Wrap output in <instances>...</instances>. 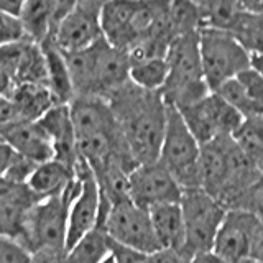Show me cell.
<instances>
[{
	"label": "cell",
	"mask_w": 263,
	"mask_h": 263,
	"mask_svg": "<svg viewBox=\"0 0 263 263\" xmlns=\"http://www.w3.org/2000/svg\"><path fill=\"white\" fill-rule=\"evenodd\" d=\"M40 201L27 183L0 178V237L18 242L25 220Z\"/></svg>",
	"instance_id": "17"
},
{
	"label": "cell",
	"mask_w": 263,
	"mask_h": 263,
	"mask_svg": "<svg viewBox=\"0 0 263 263\" xmlns=\"http://www.w3.org/2000/svg\"><path fill=\"white\" fill-rule=\"evenodd\" d=\"M201 30L212 28L229 31L237 15L242 12V2H199Z\"/></svg>",
	"instance_id": "29"
},
{
	"label": "cell",
	"mask_w": 263,
	"mask_h": 263,
	"mask_svg": "<svg viewBox=\"0 0 263 263\" xmlns=\"http://www.w3.org/2000/svg\"><path fill=\"white\" fill-rule=\"evenodd\" d=\"M178 112L199 145L209 143L216 138L232 137L243 120L240 114L216 92L208 94L202 101Z\"/></svg>",
	"instance_id": "10"
},
{
	"label": "cell",
	"mask_w": 263,
	"mask_h": 263,
	"mask_svg": "<svg viewBox=\"0 0 263 263\" xmlns=\"http://www.w3.org/2000/svg\"><path fill=\"white\" fill-rule=\"evenodd\" d=\"M23 38L27 36H25L20 18H15V16L0 12V48L15 43V41H20Z\"/></svg>",
	"instance_id": "35"
},
{
	"label": "cell",
	"mask_w": 263,
	"mask_h": 263,
	"mask_svg": "<svg viewBox=\"0 0 263 263\" xmlns=\"http://www.w3.org/2000/svg\"><path fill=\"white\" fill-rule=\"evenodd\" d=\"M69 110L79 160L87 164L92 175L110 161H120L130 170L138 166L127 150L107 101L76 97Z\"/></svg>",
	"instance_id": "2"
},
{
	"label": "cell",
	"mask_w": 263,
	"mask_h": 263,
	"mask_svg": "<svg viewBox=\"0 0 263 263\" xmlns=\"http://www.w3.org/2000/svg\"><path fill=\"white\" fill-rule=\"evenodd\" d=\"M109 257V237L102 224L64 253V263H102Z\"/></svg>",
	"instance_id": "26"
},
{
	"label": "cell",
	"mask_w": 263,
	"mask_h": 263,
	"mask_svg": "<svg viewBox=\"0 0 263 263\" xmlns=\"http://www.w3.org/2000/svg\"><path fill=\"white\" fill-rule=\"evenodd\" d=\"M168 20L173 36H184L201 31V16L197 4L171 2L168 4Z\"/></svg>",
	"instance_id": "31"
},
{
	"label": "cell",
	"mask_w": 263,
	"mask_h": 263,
	"mask_svg": "<svg viewBox=\"0 0 263 263\" xmlns=\"http://www.w3.org/2000/svg\"><path fill=\"white\" fill-rule=\"evenodd\" d=\"M13 122H18V115L15 112V107L8 96H0V128L10 125Z\"/></svg>",
	"instance_id": "37"
},
{
	"label": "cell",
	"mask_w": 263,
	"mask_h": 263,
	"mask_svg": "<svg viewBox=\"0 0 263 263\" xmlns=\"http://www.w3.org/2000/svg\"><path fill=\"white\" fill-rule=\"evenodd\" d=\"M76 175L81 179V187L72 201L68 216V232H66V250L76 245L82 237H86L99 226L102 216L107 212V204L101 199V191L90 173L89 166L79 160Z\"/></svg>",
	"instance_id": "13"
},
{
	"label": "cell",
	"mask_w": 263,
	"mask_h": 263,
	"mask_svg": "<svg viewBox=\"0 0 263 263\" xmlns=\"http://www.w3.org/2000/svg\"><path fill=\"white\" fill-rule=\"evenodd\" d=\"M18 120L38 122L43 115L54 107V99L46 86L41 84H20L13 86L8 92Z\"/></svg>",
	"instance_id": "22"
},
{
	"label": "cell",
	"mask_w": 263,
	"mask_h": 263,
	"mask_svg": "<svg viewBox=\"0 0 263 263\" xmlns=\"http://www.w3.org/2000/svg\"><path fill=\"white\" fill-rule=\"evenodd\" d=\"M179 205L184 220L183 253L191 258L197 253L212 252L214 238L227 209L202 189H184Z\"/></svg>",
	"instance_id": "8"
},
{
	"label": "cell",
	"mask_w": 263,
	"mask_h": 263,
	"mask_svg": "<svg viewBox=\"0 0 263 263\" xmlns=\"http://www.w3.org/2000/svg\"><path fill=\"white\" fill-rule=\"evenodd\" d=\"M16 158H18V155H16L7 143L0 142V178L7 176L8 170L12 168V164L15 163Z\"/></svg>",
	"instance_id": "38"
},
{
	"label": "cell",
	"mask_w": 263,
	"mask_h": 263,
	"mask_svg": "<svg viewBox=\"0 0 263 263\" xmlns=\"http://www.w3.org/2000/svg\"><path fill=\"white\" fill-rule=\"evenodd\" d=\"M30 257L22 245L0 237V263H30Z\"/></svg>",
	"instance_id": "36"
},
{
	"label": "cell",
	"mask_w": 263,
	"mask_h": 263,
	"mask_svg": "<svg viewBox=\"0 0 263 263\" xmlns=\"http://www.w3.org/2000/svg\"><path fill=\"white\" fill-rule=\"evenodd\" d=\"M181 196L183 187L158 160L138 164L128 175V199L146 211L161 204H179Z\"/></svg>",
	"instance_id": "12"
},
{
	"label": "cell",
	"mask_w": 263,
	"mask_h": 263,
	"mask_svg": "<svg viewBox=\"0 0 263 263\" xmlns=\"http://www.w3.org/2000/svg\"><path fill=\"white\" fill-rule=\"evenodd\" d=\"M0 69L10 79L12 86H46V61L40 45L23 38L0 48Z\"/></svg>",
	"instance_id": "16"
},
{
	"label": "cell",
	"mask_w": 263,
	"mask_h": 263,
	"mask_svg": "<svg viewBox=\"0 0 263 263\" xmlns=\"http://www.w3.org/2000/svg\"><path fill=\"white\" fill-rule=\"evenodd\" d=\"M168 78V64L164 58H153L130 64L128 81L150 92H160Z\"/></svg>",
	"instance_id": "28"
},
{
	"label": "cell",
	"mask_w": 263,
	"mask_h": 263,
	"mask_svg": "<svg viewBox=\"0 0 263 263\" xmlns=\"http://www.w3.org/2000/svg\"><path fill=\"white\" fill-rule=\"evenodd\" d=\"M115 123L137 164L158 160L166 127V104L160 92H150L132 84L107 99Z\"/></svg>",
	"instance_id": "1"
},
{
	"label": "cell",
	"mask_w": 263,
	"mask_h": 263,
	"mask_svg": "<svg viewBox=\"0 0 263 263\" xmlns=\"http://www.w3.org/2000/svg\"><path fill=\"white\" fill-rule=\"evenodd\" d=\"M261 217L242 209H227L214 238L212 252L227 263H250L253 238Z\"/></svg>",
	"instance_id": "14"
},
{
	"label": "cell",
	"mask_w": 263,
	"mask_h": 263,
	"mask_svg": "<svg viewBox=\"0 0 263 263\" xmlns=\"http://www.w3.org/2000/svg\"><path fill=\"white\" fill-rule=\"evenodd\" d=\"M164 60L168 64V78L160 94L166 105L183 110L211 94L201 68L199 33L173 40Z\"/></svg>",
	"instance_id": "3"
},
{
	"label": "cell",
	"mask_w": 263,
	"mask_h": 263,
	"mask_svg": "<svg viewBox=\"0 0 263 263\" xmlns=\"http://www.w3.org/2000/svg\"><path fill=\"white\" fill-rule=\"evenodd\" d=\"M104 2L78 0L58 27L51 43L63 54L78 53L99 43L102 36L101 10Z\"/></svg>",
	"instance_id": "11"
},
{
	"label": "cell",
	"mask_w": 263,
	"mask_h": 263,
	"mask_svg": "<svg viewBox=\"0 0 263 263\" xmlns=\"http://www.w3.org/2000/svg\"><path fill=\"white\" fill-rule=\"evenodd\" d=\"M245 10H249L252 13H260L263 15V0H257V2H242Z\"/></svg>",
	"instance_id": "44"
},
{
	"label": "cell",
	"mask_w": 263,
	"mask_h": 263,
	"mask_svg": "<svg viewBox=\"0 0 263 263\" xmlns=\"http://www.w3.org/2000/svg\"><path fill=\"white\" fill-rule=\"evenodd\" d=\"M230 138L238 150L258 166L263 160V115L243 119Z\"/></svg>",
	"instance_id": "27"
},
{
	"label": "cell",
	"mask_w": 263,
	"mask_h": 263,
	"mask_svg": "<svg viewBox=\"0 0 263 263\" xmlns=\"http://www.w3.org/2000/svg\"><path fill=\"white\" fill-rule=\"evenodd\" d=\"M81 187V179L76 175L72 183L60 196L41 199L25 220L20 240L30 255L41 250H66V232L68 216L72 201L76 199Z\"/></svg>",
	"instance_id": "4"
},
{
	"label": "cell",
	"mask_w": 263,
	"mask_h": 263,
	"mask_svg": "<svg viewBox=\"0 0 263 263\" xmlns=\"http://www.w3.org/2000/svg\"><path fill=\"white\" fill-rule=\"evenodd\" d=\"M36 123L43 128L51 142L53 160L76 170L79 164V155L69 105L51 107Z\"/></svg>",
	"instance_id": "19"
},
{
	"label": "cell",
	"mask_w": 263,
	"mask_h": 263,
	"mask_svg": "<svg viewBox=\"0 0 263 263\" xmlns=\"http://www.w3.org/2000/svg\"><path fill=\"white\" fill-rule=\"evenodd\" d=\"M156 240L163 250L183 253L184 249V220L179 204H161L148 209Z\"/></svg>",
	"instance_id": "21"
},
{
	"label": "cell",
	"mask_w": 263,
	"mask_h": 263,
	"mask_svg": "<svg viewBox=\"0 0 263 263\" xmlns=\"http://www.w3.org/2000/svg\"><path fill=\"white\" fill-rule=\"evenodd\" d=\"M201 145L187 130L181 114L166 105V127L160 148L158 161L176 183L184 189H199Z\"/></svg>",
	"instance_id": "5"
},
{
	"label": "cell",
	"mask_w": 263,
	"mask_h": 263,
	"mask_svg": "<svg viewBox=\"0 0 263 263\" xmlns=\"http://www.w3.org/2000/svg\"><path fill=\"white\" fill-rule=\"evenodd\" d=\"M187 263H227V261L217 257L214 252H204V253H197L194 257H191Z\"/></svg>",
	"instance_id": "42"
},
{
	"label": "cell",
	"mask_w": 263,
	"mask_h": 263,
	"mask_svg": "<svg viewBox=\"0 0 263 263\" xmlns=\"http://www.w3.org/2000/svg\"><path fill=\"white\" fill-rule=\"evenodd\" d=\"M102 263H114V260H112V257H110V255H109V257H107Z\"/></svg>",
	"instance_id": "46"
},
{
	"label": "cell",
	"mask_w": 263,
	"mask_h": 263,
	"mask_svg": "<svg viewBox=\"0 0 263 263\" xmlns=\"http://www.w3.org/2000/svg\"><path fill=\"white\" fill-rule=\"evenodd\" d=\"M74 178H76V170L56 160H49L36 164L27 184L40 199H48V197L60 196L72 183Z\"/></svg>",
	"instance_id": "23"
},
{
	"label": "cell",
	"mask_w": 263,
	"mask_h": 263,
	"mask_svg": "<svg viewBox=\"0 0 263 263\" xmlns=\"http://www.w3.org/2000/svg\"><path fill=\"white\" fill-rule=\"evenodd\" d=\"M109 255L114 263H187L184 253L175 250H158L153 253H140L127 247L117 245L109 240Z\"/></svg>",
	"instance_id": "30"
},
{
	"label": "cell",
	"mask_w": 263,
	"mask_h": 263,
	"mask_svg": "<svg viewBox=\"0 0 263 263\" xmlns=\"http://www.w3.org/2000/svg\"><path fill=\"white\" fill-rule=\"evenodd\" d=\"M66 250H41L33 253L30 257V263H64Z\"/></svg>",
	"instance_id": "39"
},
{
	"label": "cell",
	"mask_w": 263,
	"mask_h": 263,
	"mask_svg": "<svg viewBox=\"0 0 263 263\" xmlns=\"http://www.w3.org/2000/svg\"><path fill=\"white\" fill-rule=\"evenodd\" d=\"M250 56H263V15L245 10L237 15L229 31Z\"/></svg>",
	"instance_id": "25"
},
{
	"label": "cell",
	"mask_w": 263,
	"mask_h": 263,
	"mask_svg": "<svg viewBox=\"0 0 263 263\" xmlns=\"http://www.w3.org/2000/svg\"><path fill=\"white\" fill-rule=\"evenodd\" d=\"M90 69H92V97L107 101L115 90L128 82V54L110 46L105 40H101L90 46Z\"/></svg>",
	"instance_id": "15"
},
{
	"label": "cell",
	"mask_w": 263,
	"mask_h": 263,
	"mask_svg": "<svg viewBox=\"0 0 263 263\" xmlns=\"http://www.w3.org/2000/svg\"><path fill=\"white\" fill-rule=\"evenodd\" d=\"M229 209L249 211L263 219V175L240 197H237L235 202Z\"/></svg>",
	"instance_id": "33"
},
{
	"label": "cell",
	"mask_w": 263,
	"mask_h": 263,
	"mask_svg": "<svg viewBox=\"0 0 263 263\" xmlns=\"http://www.w3.org/2000/svg\"><path fill=\"white\" fill-rule=\"evenodd\" d=\"M46 61V87L49 89L56 105H69L74 99L68 66H66L64 54L58 49L51 41H45L40 45Z\"/></svg>",
	"instance_id": "24"
},
{
	"label": "cell",
	"mask_w": 263,
	"mask_h": 263,
	"mask_svg": "<svg viewBox=\"0 0 263 263\" xmlns=\"http://www.w3.org/2000/svg\"><path fill=\"white\" fill-rule=\"evenodd\" d=\"M235 79L240 82V86L243 87L247 96H249L257 105L263 107V74L255 71L250 66L249 69H245L243 72L238 74Z\"/></svg>",
	"instance_id": "34"
},
{
	"label": "cell",
	"mask_w": 263,
	"mask_h": 263,
	"mask_svg": "<svg viewBox=\"0 0 263 263\" xmlns=\"http://www.w3.org/2000/svg\"><path fill=\"white\" fill-rule=\"evenodd\" d=\"M99 224H102L109 240L117 245L140 253L161 250L153 232L150 214L130 199L110 205Z\"/></svg>",
	"instance_id": "9"
},
{
	"label": "cell",
	"mask_w": 263,
	"mask_h": 263,
	"mask_svg": "<svg viewBox=\"0 0 263 263\" xmlns=\"http://www.w3.org/2000/svg\"><path fill=\"white\" fill-rule=\"evenodd\" d=\"M25 0H0V12H4L15 18H20Z\"/></svg>",
	"instance_id": "41"
},
{
	"label": "cell",
	"mask_w": 263,
	"mask_h": 263,
	"mask_svg": "<svg viewBox=\"0 0 263 263\" xmlns=\"http://www.w3.org/2000/svg\"><path fill=\"white\" fill-rule=\"evenodd\" d=\"M214 92L224 99L234 110L240 114L242 119H250V117H257V115H263V107L257 105L249 96H247V92L237 79H232V81L226 82V84H222L217 90H214Z\"/></svg>",
	"instance_id": "32"
},
{
	"label": "cell",
	"mask_w": 263,
	"mask_h": 263,
	"mask_svg": "<svg viewBox=\"0 0 263 263\" xmlns=\"http://www.w3.org/2000/svg\"><path fill=\"white\" fill-rule=\"evenodd\" d=\"M164 2H104L102 36L110 46L128 51L152 30Z\"/></svg>",
	"instance_id": "7"
},
{
	"label": "cell",
	"mask_w": 263,
	"mask_h": 263,
	"mask_svg": "<svg viewBox=\"0 0 263 263\" xmlns=\"http://www.w3.org/2000/svg\"><path fill=\"white\" fill-rule=\"evenodd\" d=\"M71 0H30L25 2L20 23L25 36L33 43L43 45L51 41L63 18L71 10Z\"/></svg>",
	"instance_id": "18"
},
{
	"label": "cell",
	"mask_w": 263,
	"mask_h": 263,
	"mask_svg": "<svg viewBox=\"0 0 263 263\" xmlns=\"http://www.w3.org/2000/svg\"><path fill=\"white\" fill-rule=\"evenodd\" d=\"M258 171H260V175H263V160L258 163Z\"/></svg>",
	"instance_id": "45"
},
{
	"label": "cell",
	"mask_w": 263,
	"mask_h": 263,
	"mask_svg": "<svg viewBox=\"0 0 263 263\" xmlns=\"http://www.w3.org/2000/svg\"><path fill=\"white\" fill-rule=\"evenodd\" d=\"M199 56L202 76L211 92L252 66V56L230 33L212 28L199 31Z\"/></svg>",
	"instance_id": "6"
},
{
	"label": "cell",
	"mask_w": 263,
	"mask_h": 263,
	"mask_svg": "<svg viewBox=\"0 0 263 263\" xmlns=\"http://www.w3.org/2000/svg\"><path fill=\"white\" fill-rule=\"evenodd\" d=\"M0 142L7 143L22 158L33 164L53 160V146L36 122H13L0 128Z\"/></svg>",
	"instance_id": "20"
},
{
	"label": "cell",
	"mask_w": 263,
	"mask_h": 263,
	"mask_svg": "<svg viewBox=\"0 0 263 263\" xmlns=\"http://www.w3.org/2000/svg\"><path fill=\"white\" fill-rule=\"evenodd\" d=\"M12 82L5 76V72L0 69V96H8V92L12 90Z\"/></svg>",
	"instance_id": "43"
},
{
	"label": "cell",
	"mask_w": 263,
	"mask_h": 263,
	"mask_svg": "<svg viewBox=\"0 0 263 263\" xmlns=\"http://www.w3.org/2000/svg\"><path fill=\"white\" fill-rule=\"evenodd\" d=\"M250 261L255 263H263V222L260 224L257 234L253 238V245H252V253H250Z\"/></svg>",
	"instance_id": "40"
}]
</instances>
